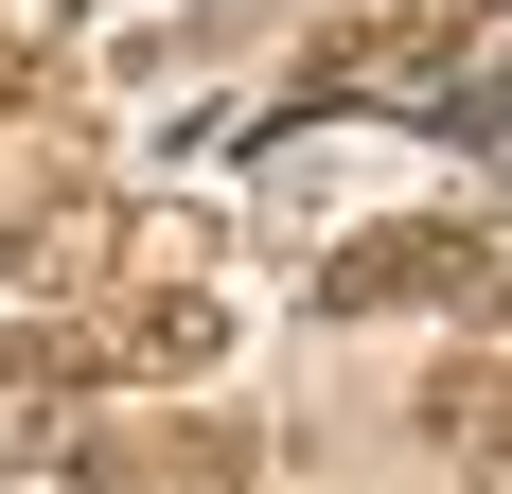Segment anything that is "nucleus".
<instances>
[{"instance_id": "1", "label": "nucleus", "mask_w": 512, "mask_h": 494, "mask_svg": "<svg viewBox=\"0 0 512 494\" xmlns=\"http://www.w3.org/2000/svg\"><path fill=\"white\" fill-rule=\"evenodd\" d=\"M389 300L495 318V300H512V247H477V230H442V212H407V230H354L336 265H318V318H389Z\"/></svg>"}, {"instance_id": "2", "label": "nucleus", "mask_w": 512, "mask_h": 494, "mask_svg": "<svg viewBox=\"0 0 512 494\" xmlns=\"http://www.w3.org/2000/svg\"><path fill=\"white\" fill-rule=\"evenodd\" d=\"M212 353H230L212 283H142V300H124V371H212Z\"/></svg>"}, {"instance_id": "3", "label": "nucleus", "mask_w": 512, "mask_h": 494, "mask_svg": "<svg viewBox=\"0 0 512 494\" xmlns=\"http://www.w3.org/2000/svg\"><path fill=\"white\" fill-rule=\"evenodd\" d=\"M424 424L477 459V494H512V389H495V371H442V389H424Z\"/></svg>"}, {"instance_id": "4", "label": "nucleus", "mask_w": 512, "mask_h": 494, "mask_svg": "<svg viewBox=\"0 0 512 494\" xmlns=\"http://www.w3.org/2000/svg\"><path fill=\"white\" fill-rule=\"evenodd\" d=\"M0 36H71V0H0Z\"/></svg>"}]
</instances>
